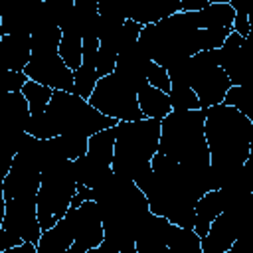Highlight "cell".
I'll return each instance as SVG.
<instances>
[{
    "label": "cell",
    "instance_id": "cell-1",
    "mask_svg": "<svg viewBox=\"0 0 253 253\" xmlns=\"http://www.w3.org/2000/svg\"><path fill=\"white\" fill-rule=\"evenodd\" d=\"M99 204L105 239L95 249L99 253H138L136 233L150 213L148 200L138 184L121 174H113L101 186L93 188Z\"/></svg>",
    "mask_w": 253,
    "mask_h": 253
},
{
    "label": "cell",
    "instance_id": "cell-2",
    "mask_svg": "<svg viewBox=\"0 0 253 253\" xmlns=\"http://www.w3.org/2000/svg\"><path fill=\"white\" fill-rule=\"evenodd\" d=\"M233 28H200L196 10L176 12L156 24L142 26L138 43L158 65L170 67L206 49L223 45Z\"/></svg>",
    "mask_w": 253,
    "mask_h": 253
},
{
    "label": "cell",
    "instance_id": "cell-3",
    "mask_svg": "<svg viewBox=\"0 0 253 253\" xmlns=\"http://www.w3.org/2000/svg\"><path fill=\"white\" fill-rule=\"evenodd\" d=\"M206 138L219 180L223 172L245 164L253 144V121L233 105H211L206 109Z\"/></svg>",
    "mask_w": 253,
    "mask_h": 253
},
{
    "label": "cell",
    "instance_id": "cell-4",
    "mask_svg": "<svg viewBox=\"0 0 253 253\" xmlns=\"http://www.w3.org/2000/svg\"><path fill=\"white\" fill-rule=\"evenodd\" d=\"M117 123V119L103 115L87 99L71 91L53 89L45 113L38 119H30L28 132L38 138H51L59 134H77L89 138L103 128L115 126Z\"/></svg>",
    "mask_w": 253,
    "mask_h": 253
},
{
    "label": "cell",
    "instance_id": "cell-5",
    "mask_svg": "<svg viewBox=\"0 0 253 253\" xmlns=\"http://www.w3.org/2000/svg\"><path fill=\"white\" fill-rule=\"evenodd\" d=\"M160 152L186 166H210V146L206 138V109L170 111L162 119Z\"/></svg>",
    "mask_w": 253,
    "mask_h": 253
},
{
    "label": "cell",
    "instance_id": "cell-6",
    "mask_svg": "<svg viewBox=\"0 0 253 253\" xmlns=\"http://www.w3.org/2000/svg\"><path fill=\"white\" fill-rule=\"evenodd\" d=\"M115 130L113 170L136 182L152 168V158L160 146L162 119L144 117L140 121H119Z\"/></svg>",
    "mask_w": 253,
    "mask_h": 253
},
{
    "label": "cell",
    "instance_id": "cell-7",
    "mask_svg": "<svg viewBox=\"0 0 253 253\" xmlns=\"http://www.w3.org/2000/svg\"><path fill=\"white\" fill-rule=\"evenodd\" d=\"M61 28L43 26L32 34V57L26 65V75L51 89L73 93V69L59 55Z\"/></svg>",
    "mask_w": 253,
    "mask_h": 253
},
{
    "label": "cell",
    "instance_id": "cell-8",
    "mask_svg": "<svg viewBox=\"0 0 253 253\" xmlns=\"http://www.w3.org/2000/svg\"><path fill=\"white\" fill-rule=\"evenodd\" d=\"M77 192V178L73 160L57 158L42 172V186L38 190V219L42 229L53 227L71 208Z\"/></svg>",
    "mask_w": 253,
    "mask_h": 253
},
{
    "label": "cell",
    "instance_id": "cell-9",
    "mask_svg": "<svg viewBox=\"0 0 253 253\" xmlns=\"http://www.w3.org/2000/svg\"><path fill=\"white\" fill-rule=\"evenodd\" d=\"M89 103L103 115L113 117L117 121L144 119V113L138 105L136 89L115 71L99 77V81L89 97Z\"/></svg>",
    "mask_w": 253,
    "mask_h": 253
},
{
    "label": "cell",
    "instance_id": "cell-10",
    "mask_svg": "<svg viewBox=\"0 0 253 253\" xmlns=\"http://www.w3.org/2000/svg\"><path fill=\"white\" fill-rule=\"evenodd\" d=\"M219 49V47H217ZM217 49H206L190 57V87L196 91L202 109L223 103L229 87L233 85L223 67L219 65Z\"/></svg>",
    "mask_w": 253,
    "mask_h": 253
},
{
    "label": "cell",
    "instance_id": "cell-11",
    "mask_svg": "<svg viewBox=\"0 0 253 253\" xmlns=\"http://www.w3.org/2000/svg\"><path fill=\"white\" fill-rule=\"evenodd\" d=\"M219 65L227 73L233 85L253 83V40L231 32L223 45L217 49Z\"/></svg>",
    "mask_w": 253,
    "mask_h": 253
},
{
    "label": "cell",
    "instance_id": "cell-12",
    "mask_svg": "<svg viewBox=\"0 0 253 253\" xmlns=\"http://www.w3.org/2000/svg\"><path fill=\"white\" fill-rule=\"evenodd\" d=\"M4 217L0 221L2 229L22 237L24 241H32L38 245L43 229L38 219V196L36 198H8L4 200Z\"/></svg>",
    "mask_w": 253,
    "mask_h": 253
},
{
    "label": "cell",
    "instance_id": "cell-13",
    "mask_svg": "<svg viewBox=\"0 0 253 253\" xmlns=\"http://www.w3.org/2000/svg\"><path fill=\"white\" fill-rule=\"evenodd\" d=\"M105 239V227L95 200L83 202L75 211V241L67 253H89L95 251Z\"/></svg>",
    "mask_w": 253,
    "mask_h": 253
},
{
    "label": "cell",
    "instance_id": "cell-14",
    "mask_svg": "<svg viewBox=\"0 0 253 253\" xmlns=\"http://www.w3.org/2000/svg\"><path fill=\"white\" fill-rule=\"evenodd\" d=\"M172 221L164 215L150 211L136 233V251L138 253H170L168 239L172 231Z\"/></svg>",
    "mask_w": 253,
    "mask_h": 253
},
{
    "label": "cell",
    "instance_id": "cell-15",
    "mask_svg": "<svg viewBox=\"0 0 253 253\" xmlns=\"http://www.w3.org/2000/svg\"><path fill=\"white\" fill-rule=\"evenodd\" d=\"M150 63H152L150 55L144 51V47L138 42H134V43H130L128 47H125L119 53L117 65H115V73H119L125 81H128L138 93V89L144 83H148L146 73H148Z\"/></svg>",
    "mask_w": 253,
    "mask_h": 253
},
{
    "label": "cell",
    "instance_id": "cell-16",
    "mask_svg": "<svg viewBox=\"0 0 253 253\" xmlns=\"http://www.w3.org/2000/svg\"><path fill=\"white\" fill-rule=\"evenodd\" d=\"M97 61H99V38H83V61L79 69L73 71V93L87 101L99 81Z\"/></svg>",
    "mask_w": 253,
    "mask_h": 253
},
{
    "label": "cell",
    "instance_id": "cell-17",
    "mask_svg": "<svg viewBox=\"0 0 253 253\" xmlns=\"http://www.w3.org/2000/svg\"><path fill=\"white\" fill-rule=\"evenodd\" d=\"M75 211L69 208L67 213L49 229H45L38 241V253H67L75 241Z\"/></svg>",
    "mask_w": 253,
    "mask_h": 253
},
{
    "label": "cell",
    "instance_id": "cell-18",
    "mask_svg": "<svg viewBox=\"0 0 253 253\" xmlns=\"http://www.w3.org/2000/svg\"><path fill=\"white\" fill-rule=\"evenodd\" d=\"M182 12V0H132L126 18L146 26Z\"/></svg>",
    "mask_w": 253,
    "mask_h": 253
},
{
    "label": "cell",
    "instance_id": "cell-19",
    "mask_svg": "<svg viewBox=\"0 0 253 253\" xmlns=\"http://www.w3.org/2000/svg\"><path fill=\"white\" fill-rule=\"evenodd\" d=\"M0 51L6 69L24 71L32 57V36L26 34H4L0 38Z\"/></svg>",
    "mask_w": 253,
    "mask_h": 253
},
{
    "label": "cell",
    "instance_id": "cell-20",
    "mask_svg": "<svg viewBox=\"0 0 253 253\" xmlns=\"http://www.w3.org/2000/svg\"><path fill=\"white\" fill-rule=\"evenodd\" d=\"M73 168H75L77 184H83V186H89V188L101 186L105 180H109L115 174L113 166H107V164L95 160L87 152L73 160Z\"/></svg>",
    "mask_w": 253,
    "mask_h": 253
},
{
    "label": "cell",
    "instance_id": "cell-21",
    "mask_svg": "<svg viewBox=\"0 0 253 253\" xmlns=\"http://www.w3.org/2000/svg\"><path fill=\"white\" fill-rule=\"evenodd\" d=\"M223 211V200L219 190H211L206 192L198 204H196V223H194V231L200 237H206L210 231V225L213 223V219Z\"/></svg>",
    "mask_w": 253,
    "mask_h": 253
},
{
    "label": "cell",
    "instance_id": "cell-22",
    "mask_svg": "<svg viewBox=\"0 0 253 253\" xmlns=\"http://www.w3.org/2000/svg\"><path fill=\"white\" fill-rule=\"evenodd\" d=\"M138 105L144 113V117H150V119H164L170 111H172V105H170V97L166 91L150 85V83H144L138 93Z\"/></svg>",
    "mask_w": 253,
    "mask_h": 253
},
{
    "label": "cell",
    "instance_id": "cell-23",
    "mask_svg": "<svg viewBox=\"0 0 253 253\" xmlns=\"http://www.w3.org/2000/svg\"><path fill=\"white\" fill-rule=\"evenodd\" d=\"M196 18L200 28H233L235 10L229 2H217L196 10Z\"/></svg>",
    "mask_w": 253,
    "mask_h": 253
},
{
    "label": "cell",
    "instance_id": "cell-24",
    "mask_svg": "<svg viewBox=\"0 0 253 253\" xmlns=\"http://www.w3.org/2000/svg\"><path fill=\"white\" fill-rule=\"evenodd\" d=\"M73 18L81 38H97L99 24V0H75Z\"/></svg>",
    "mask_w": 253,
    "mask_h": 253
},
{
    "label": "cell",
    "instance_id": "cell-25",
    "mask_svg": "<svg viewBox=\"0 0 253 253\" xmlns=\"http://www.w3.org/2000/svg\"><path fill=\"white\" fill-rule=\"evenodd\" d=\"M115 126L103 128V130L95 132L93 136H89L87 154L93 156L95 160L107 164V166H113V158H115V136H117Z\"/></svg>",
    "mask_w": 253,
    "mask_h": 253
},
{
    "label": "cell",
    "instance_id": "cell-26",
    "mask_svg": "<svg viewBox=\"0 0 253 253\" xmlns=\"http://www.w3.org/2000/svg\"><path fill=\"white\" fill-rule=\"evenodd\" d=\"M170 253H204L202 251V237L194 231V227L172 225L170 239H168Z\"/></svg>",
    "mask_w": 253,
    "mask_h": 253
},
{
    "label": "cell",
    "instance_id": "cell-27",
    "mask_svg": "<svg viewBox=\"0 0 253 253\" xmlns=\"http://www.w3.org/2000/svg\"><path fill=\"white\" fill-rule=\"evenodd\" d=\"M22 93L26 95V99L30 103V111H32V117L30 119H38V117H42L45 113V109H47V105L51 101L53 89L47 87V85H42V83H38L34 79H30L24 85Z\"/></svg>",
    "mask_w": 253,
    "mask_h": 253
},
{
    "label": "cell",
    "instance_id": "cell-28",
    "mask_svg": "<svg viewBox=\"0 0 253 253\" xmlns=\"http://www.w3.org/2000/svg\"><path fill=\"white\" fill-rule=\"evenodd\" d=\"M51 142L55 146V150L59 152V156L75 160L79 156H83L89 148V138L87 136H77V134H59V136H51Z\"/></svg>",
    "mask_w": 253,
    "mask_h": 253
},
{
    "label": "cell",
    "instance_id": "cell-29",
    "mask_svg": "<svg viewBox=\"0 0 253 253\" xmlns=\"http://www.w3.org/2000/svg\"><path fill=\"white\" fill-rule=\"evenodd\" d=\"M235 10L233 32L253 40V0H229Z\"/></svg>",
    "mask_w": 253,
    "mask_h": 253
},
{
    "label": "cell",
    "instance_id": "cell-30",
    "mask_svg": "<svg viewBox=\"0 0 253 253\" xmlns=\"http://www.w3.org/2000/svg\"><path fill=\"white\" fill-rule=\"evenodd\" d=\"M172 111H186V109H202L200 99L196 91L190 85L184 83H172V89L168 91Z\"/></svg>",
    "mask_w": 253,
    "mask_h": 253
},
{
    "label": "cell",
    "instance_id": "cell-31",
    "mask_svg": "<svg viewBox=\"0 0 253 253\" xmlns=\"http://www.w3.org/2000/svg\"><path fill=\"white\" fill-rule=\"evenodd\" d=\"M223 103L237 107L253 121V83L251 85H231Z\"/></svg>",
    "mask_w": 253,
    "mask_h": 253
},
{
    "label": "cell",
    "instance_id": "cell-32",
    "mask_svg": "<svg viewBox=\"0 0 253 253\" xmlns=\"http://www.w3.org/2000/svg\"><path fill=\"white\" fill-rule=\"evenodd\" d=\"M146 79H148V83L150 85H154V87H158V89H162V91H170L172 89V81H170V75H168V69L164 67V65H158V63H150V67H148V73H146Z\"/></svg>",
    "mask_w": 253,
    "mask_h": 253
},
{
    "label": "cell",
    "instance_id": "cell-33",
    "mask_svg": "<svg viewBox=\"0 0 253 253\" xmlns=\"http://www.w3.org/2000/svg\"><path fill=\"white\" fill-rule=\"evenodd\" d=\"M28 81H30V77L26 75V71L8 69L6 79H4V83H6V91H8V93H12V91H22L24 85H26Z\"/></svg>",
    "mask_w": 253,
    "mask_h": 253
},
{
    "label": "cell",
    "instance_id": "cell-34",
    "mask_svg": "<svg viewBox=\"0 0 253 253\" xmlns=\"http://www.w3.org/2000/svg\"><path fill=\"white\" fill-rule=\"evenodd\" d=\"M22 241H24L22 237H18V235H14V233H10V231H6V229L0 227V251L2 253L8 251V249H12V247H16V245H20Z\"/></svg>",
    "mask_w": 253,
    "mask_h": 253
},
{
    "label": "cell",
    "instance_id": "cell-35",
    "mask_svg": "<svg viewBox=\"0 0 253 253\" xmlns=\"http://www.w3.org/2000/svg\"><path fill=\"white\" fill-rule=\"evenodd\" d=\"M26 0H0V16H4V14H8V12H12V10H16L18 6H22Z\"/></svg>",
    "mask_w": 253,
    "mask_h": 253
},
{
    "label": "cell",
    "instance_id": "cell-36",
    "mask_svg": "<svg viewBox=\"0 0 253 253\" xmlns=\"http://www.w3.org/2000/svg\"><path fill=\"white\" fill-rule=\"evenodd\" d=\"M243 168H245V174H247V180H249V186L253 192V144H251V150H249V156H247Z\"/></svg>",
    "mask_w": 253,
    "mask_h": 253
},
{
    "label": "cell",
    "instance_id": "cell-37",
    "mask_svg": "<svg viewBox=\"0 0 253 253\" xmlns=\"http://www.w3.org/2000/svg\"><path fill=\"white\" fill-rule=\"evenodd\" d=\"M217 2H229V0H210V4H217Z\"/></svg>",
    "mask_w": 253,
    "mask_h": 253
}]
</instances>
